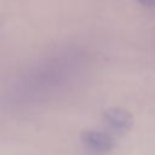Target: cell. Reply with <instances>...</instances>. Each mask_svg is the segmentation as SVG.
<instances>
[{
  "label": "cell",
  "instance_id": "cell-1",
  "mask_svg": "<svg viewBox=\"0 0 155 155\" xmlns=\"http://www.w3.org/2000/svg\"><path fill=\"white\" fill-rule=\"evenodd\" d=\"M81 142L85 147V149L94 155H103L109 153L114 147L113 138L104 133L98 131H84L81 133Z\"/></svg>",
  "mask_w": 155,
  "mask_h": 155
},
{
  "label": "cell",
  "instance_id": "cell-2",
  "mask_svg": "<svg viewBox=\"0 0 155 155\" xmlns=\"http://www.w3.org/2000/svg\"><path fill=\"white\" fill-rule=\"evenodd\" d=\"M103 119L109 128L119 133L128 131L133 124L132 115L127 110L119 107L107 109L103 114Z\"/></svg>",
  "mask_w": 155,
  "mask_h": 155
},
{
  "label": "cell",
  "instance_id": "cell-3",
  "mask_svg": "<svg viewBox=\"0 0 155 155\" xmlns=\"http://www.w3.org/2000/svg\"><path fill=\"white\" fill-rule=\"evenodd\" d=\"M136 1L147 7H155V0H136Z\"/></svg>",
  "mask_w": 155,
  "mask_h": 155
}]
</instances>
